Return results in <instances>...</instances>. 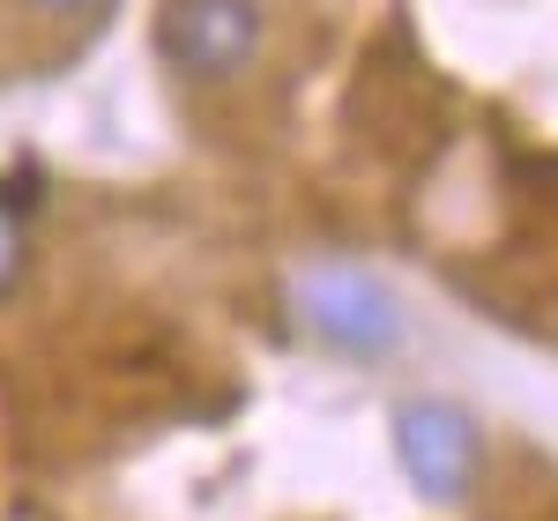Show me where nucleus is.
Returning a JSON list of instances; mask_svg holds the SVG:
<instances>
[{
  "label": "nucleus",
  "instance_id": "f03ea898",
  "mask_svg": "<svg viewBox=\"0 0 558 521\" xmlns=\"http://www.w3.org/2000/svg\"><path fill=\"white\" fill-rule=\"evenodd\" d=\"M395 462L417 499L432 507H470L476 477H484V433L462 402L447 395H417L395 410Z\"/></svg>",
  "mask_w": 558,
  "mask_h": 521
},
{
  "label": "nucleus",
  "instance_id": "20e7f679",
  "mask_svg": "<svg viewBox=\"0 0 558 521\" xmlns=\"http://www.w3.org/2000/svg\"><path fill=\"white\" fill-rule=\"evenodd\" d=\"M31 202H38V172H15L0 179V299L23 283V260H31Z\"/></svg>",
  "mask_w": 558,
  "mask_h": 521
},
{
  "label": "nucleus",
  "instance_id": "f257e3e1",
  "mask_svg": "<svg viewBox=\"0 0 558 521\" xmlns=\"http://www.w3.org/2000/svg\"><path fill=\"white\" fill-rule=\"evenodd\" d=\"M291 313H299L305 336L320 350H336V358H387L402 343V305L387 299L365 268H343V260L305 268L291 283Z\"/></svg>",
  "mask_w": 558,
  "mask_h": 521
},
{
  "label": "nucleus",
  "instance_id": "7ed1b4c3",
  "mask_svg": "<svg viewBox=\"0 0 558 521\" xmlns=\"http://www.w3.org/2000/svg\"><path fill=\"white\" fill-rule=\"evenodd\" d=\"M157 52L186 83H231L260 52V8L254 0H157Z\"/></svg>",
  "mask_w": 558,
  "mask_h": 521
},
{
  "label": "nucleus",
  "instance_id": "39448f33",
  "mask_svg": "<svg viewBox=\"0 0 558 521\" xmlns=\"http://www.w3.org/2000/svg\"><path fill=\"white\" fill-rule=\"evenodd\" d=\"M31 15H52V23H75V15H97V8H112V0H23Z\"/></svg>",
  "mask_w": 558,
  "mask_h": 521
}]
</instances>
